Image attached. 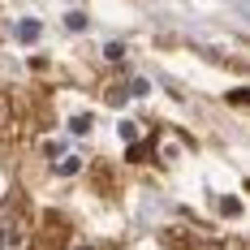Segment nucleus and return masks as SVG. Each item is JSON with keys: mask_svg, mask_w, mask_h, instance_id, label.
Returning <instances> with one entry per match:
<instances>
[{"mask_svg": "<svg viewBox=\"0 0 250 250\" xmlns=\"http://www.w3.org/2000/svg\"><path fill=\"white\" fill-rule=\"evenodd\" d=\"M78 168H82V160H78V155H65V160H56V173H78Z\"/></svg>", "mask_w": 250, "mask_h": 250, "instance_id": "f03ea898", "label": "nucleus"}, {"mask_svg": "<svg viewBox=\"0 0 250 250\" xmlns=\"http://www.w3.org/2000/svg\"><path fill=\"white\" fill-rule=\"evenodd\" d=\"M65 26H69V30H86V18H82V13H65Z\"/></svg>", "mask_w": 250, "mask_h": 250, "instance_id": "39448f33", "label": "nucleus"}, {"mask_svg": "<svg viewBox=\"0 0 250 250\" xmlns=\"http://www.w3.org/2000/svg\"><path fill=\"white\" fill-rule=\"evenodd\" d=\"M18 39H22V43H35V39H39V22H22L18 26Z\"/></svg>", "mask_w": 250, "mask_h": 250, "instance_id": "f257e3e1", "label": "nucleus"}, {"mask_svg": "<svg viewBox=\"0 0 250 250\" xmlns=\"http://www.w3.org/2000/svg\"><path fill=\"white\" fill-rule=\"evenodd\" d=\"M69 129H74V134H91V117H86V112H82V117H74V121H69Z\"/></svg>", "mask_w": 250, "mask_h": 250, "instance_id": "20e7f679", "label": "nucleus"}, {"mask_svg": "<svg viewBox=\"0 0 250 250\" xmlns=\"http://www.w3.org/2000/svg\"><path fill=\"white\" fill-rule=\"evenodd\" d=\"M147 155H151V143H129V155H125V160L138 164V160H147Z\"/></svg>", "mask_w": 250, "mask_h": 250, "instance_id": "7ed1b4c3", "label": "nucleus"}, {"mask_svg": "<svg viewBox=\"0 0 250 250\" xmlns=\"http://www.w3.org/2000/svg\"><path fill=\"white\" fill-rule=\"evenodd\" d=\"M74 250H91V246H74Z\"/></svg>", "mask_w": 250, "mask_h": 250, "instance_id": "1a4fd4ad", "label": "nucleus"}, {"mask_svg": "<svg viewBox=\"0 0 250 250\" xmlns=\"http://www.w3.org/2000/svg\"><path fill=\"white\" fill-rule=\"evenodd\" d=\"M121 52H125L121 43H108V48H104V56H108V61H121Z\"/></svg>", "mask_w": 250, "mask_h": 250, "instance_id": "0eeeda50", "label": "nucleus"}, {"mask_svg": "<svg viewBox=\"0 0 250 250\" xmlns=\"http://www.w3.org/2000/svg\"><path fill=\"white\" fill-rule=\"evenodd\" d=\"M125 100H129V91H117V86L108 91V104H125Z\"/></svg>", "mask_w": 250, "mask_h": 250, "instance_id": "6e6552de", "label": "nucleus"}, {"mask_svg": "<svg viewBox=\"0 0 250 250\" xmlns=\"http://www.w3.org/2000/svg\"><path fill=\"white\" fill-rule=\"evenodd\" d=\"M220 211H225V216H237V211H242V203H237V199H220Z\"/></svg>", "mask_w": 250, "mask_h": 250, "instance_id": "423d86ee", "label": "nucleus"}, {"mask_svg": "<svg viewBox=\"0 0 250 250\" xmlns=\"http://www.w3.org/2000/svg\"><path fill=\"white\" fill-rule=\"evenodd\" d=\"M0 250H4V237H0Z\"/></svg>", "mask_w": 250, "mask_h": 250, "instance_id": "9d476101", "label": "nucleus"}]
</instances>
